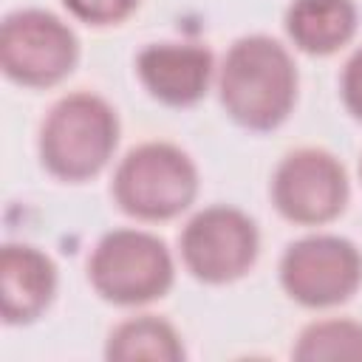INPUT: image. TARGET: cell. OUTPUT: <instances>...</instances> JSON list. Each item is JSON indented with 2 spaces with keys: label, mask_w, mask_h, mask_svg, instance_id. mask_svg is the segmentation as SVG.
I'll return each mask as SVG.
<instances>
[{
  "label": "cell",
  "mask_w": 362,
  "mask_h": 362,
  "mask_svg": "<svg viewBox=\"0 0 362 362\" xmlns=\"http://www.w3.org/2000/svg\"><path fill=\"white\" fill-rule=\"evenodd\" d=\"M218 90L235 122L252 130H272L288 116L297 96L291 54L272 37H243L223 57Z\"/></svg>",
  "instance_id": "cell-1"
},
{
  "label": "cell",
  "mask_w": 362,
  "mask_h": 362,
  "mask_svg": "<svg viewBox=\"0 0 362 362\" xmlns=\"http://www.w3.org/2000/svg\"><path fill=\"white\" fill-rule=\"evenodd\" d=\"M116 141L119 122L113 107L93 93H71L62 96L42 122L40 158L51 175L85 181L110 161Z\"/></svg>",
  "instance_id": "cell-2"
},
{
  "label": "cell",
  "mask_w": 362,
  "mask_h": 362,
  "mask_svg": "<svg viewBox=\"0 0 362 362\" xmlns=\"http://www.w3.org/2000/svg\"><path fill=\"white\" fill-rule=\"evenodd\" d=\"M198 192V173L189 156L167 141L133 147L116 167L113 198L141 221H167L184 212Z\"/></svg>",
  "instance_id": "cell-3"
},
{
  "label": "cell",
  "mask_w": 362,
  "mask_h": 362,
  "mask_svg": "<svg viewBox=\"0 0 362 362\" xmlns=\"http://www.w3.org/2000/svg\"><path fill=\"white\" fill-rule=\"evenodd\" d=\"M88 277L107 303L141 305L170 288L173 257L150 232L113 229L96 243L88 260Z\"/></svg>",
  "instance_id": "cell-4"
},
{
  "label": "cell",
  "mask_w": 362,
  "mask_h": 362,
  "mask_svg": "<svg viewBox=\"0 0 362 362\" xmlns=\"http://www.w3.org/2000/svg\"><path fill=\"white\" fill-rule=\"evenodd\" d=\"M79 45L74 31L42 8H25L6 17L0 31V65L8 79L45 88L71 74Z\"/></svg>",
  "instance_id": "cell-5"
},
{
  "label": "cell",
  "mask_w": 362,
  "mask_h": 362,
  "mask_svg": "<svg viewBox=\"0 0 362 362\" xmlns=\"http://www.w3.org/2000/svg\"><path fill=\"white\" fill-rule=\"evenodd\" d=\"M280 283L300 305H339L362 283V255L345 238L308 235L286 249L280 260Z\"/></svg>",
  "instance_id": "cell-6"
},
{
  "label": "cell",
  "mask_w": 362,
  "mask_h": 362,
  "mask_svg": "<svg viewBox=\"0 0 362 362\" xmlns=\"http://www.w3.org/2000/svg\"><path fill=\"white\" fill-rule=\"evenodd\" d=\"M181 260L204 283H229L246 274L257 257V229L235 206H206L181 232Z\"/></svg>",
  "instance_id": "cell-7"
},
{
  "label": "cell",
  "mask_w": 362,
  "mask_h": 362,
  "mask_svg": "<svg viewBox=\"0 0 362 362\" xmlns=\"http://www.w3.org/2000/svg\"><path fill=\"white\" fill-rule=\"evenodd\" d=\"M272 201L280 215L294 223H325L337 218L348 201L345 170L325 150H294L274 170Z\"/></svg>",
  "instance_id": "cell-8"
},
{
  "label": "cell",
  "mask_w": 362,
  "mask_h": 362,
  "mask_svg": "<svg viewBox=\"0 0 362 362\" xmlns=\"http://www.w3.org/2000/svg\"><path fill=\"white\" fill-rule=\"evenodd\" d=\"M141 85L164 105L198 102L212 79V54L192 42H153L136 59Z\"/></svg>",
  "instance_id": "cell-9"
},
{
  "label": "cell",
  "mask_w": 362,
  "mask_h": 362,
  "mask_svg": "<svg viewBox=\"0 0 362 362\" xmlns=\"http://www.w3.org/2000/svg\"><path fill=\"white\" fill-rule=\"evenodd\" d=\"M57 288V269L48 255L25 243H6L0 255V297L8 325L37 320Z\"/></svg>",
  "instance_id": "cell-10"
},
{
  "label": "cell",
  "mask_w": 362,
  "mask_h": 362,
  "mask_svg": "<svg viewBox=\"0 0 362 362\" xmlns=\"http://www.w3.org/2000/svg\"><path fill=\"white\" fill-rule=\"evenodd\" d=\"M286 31L305 54H331L356 31L351 0H294L286 11Z\"/></svg>",
  "instance_id": "cell-11"
},
{
  "label": "cell",
  "mask_w": 362,
  "mask_h": 362,
  "mask_svg": "<svg viewBox=\"0 0 362 362\" xmlns=\"http://www.w3.org/2000/svg\"><path fill=\"white\" fill-rule=\"evenodd\" d=\"M105 356L116 362H136V359L178 362L184 359V345L170 322L144 314V317L124 320L110 331Z\"/></svg>",
  "instance_id": "cell-12"
},
{
  "label": "cell",
  "mask_w": 362,
  "mask_h": 362,
  "mask_svg": "<svg viewBox=\"0 0 362 362\" xmlns=\"http://www.w3.org/2000/svg\"><path fill=\"white\" fill-rule=\"evenodd\" d=\"M297 359L320 362V359H351L362 362V325L354 320H320L311 322L294 351Z\"/></svg>",
  "instance_id": "cell-13"
},
{
  "label": "cell",
  "mask_w": 362,
  "mask_h": 362,
  "mask_svg": "<svg viewBox=\"0 0 362 362\" xmlns=\"http://www.w3.org/2000/svg\"><path fill=\"white\" fill-rule=\"evenodd\" d=\"M68 6V11L85 23L93 25H107V23H119L124 20L139 0H62Z\"/></svg>",
  "instance_id": "cell-14"
},
{
  "label": "cell",
  "mask_w": 362,
  "mask_h": 362,
  "mask_svg": "<svg viewBox=\"0 0 362 362\" xmlns=\"http://www.w3.org/2000/svg\"><path fill=\"white\" fill-rule=\"evenodd\" d=\"M342 99H345V107L362 122V48L354 51V57L345 62V71H342Z\"/></svg>",
  "instance_id": "cell-15"
},
{
  "label": "cell",
  "mask_w": 362,
  "mask_h": 362,
  "mask_svg": "<svg viewBox=\"0 0 362 362\" xmlns=\"http://www.w3.org/2000/svg\"><path fill=\"white\" fill-rule=\"evenodd\" d=\"M359 175H362V164H359Z\"/></svg>",
  "instance_id": "cell-16"
}]
</instances>
